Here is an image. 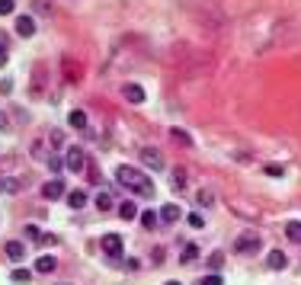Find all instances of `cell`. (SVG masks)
<instances>
[{"label": "cell", "mask_w": 301, "mask_h": 285, "mask_svg": "<svg viewBox=\"0 0 301 285\" xmlns=\"http://www.w3.org/2000/svg\"><path fill=\"white\" fill-rule=\"evenodd\" d=\"M115 180L122 183L125 189H131V193H138V196H154L151 176H144V173L135 170V167H119V170H115Z\"/></svg>", "instance_id": "6da1fadb"}, {"label": "cell", "mask_w": 301, "mask_h": 285, "mask_svg": "<svg viewBox=\"0 0 301 285\" xmlns=\"http://www.w3.org/2000/svg\"><path fill=\"white\" fill-rule=\"evenodd\" d=\"M64 167H67L71 173H83V167H87V154H83V148L71 145V148L64 151Z\"/></svg>", "instance_id": "7a4b0ae2"}, {"label": "cell", "mask_w": 301, "mask_h": 285, "mask_svg": "<svg viewBox=\"0 0 301 285\" xmlns=\"http://www.w3.org/2000/svg\"><path fill=\"white\" fill-rule=\"evenodd\" d=\"M234 250L237 253H257L260 250V237L257 234H240L234 241Z\"/></svg>", "instance_id": "3957f363"}, {"label": "cell", "mask_w": 301, "mask_h": 285, "mask_svg": "<svg viewBox=\"0 0 301 285\" xmlns=\"http://www.w3.org/2000/svg\"><path fill=\"white\" fill-rule=\"evenodd\" d=\"M100 247L106 250V256L119 259V253H122V237H119V234H106L103 241H100Z\"/></svg>", "instance_id": "277c9868"}, {"label": "cell", "mask_w": 301, "mask_h": 285, "mask_svg": "<svg viewBox=\"0 0 301 285\" xmlns=\"http://www.w3.org/2000/svg\"><path fill=\"white\" fill-rule=\"evenodd\" d=\"M141 160H144V167H151V170H160L164 167V157H160L157 148H144L141 151Z\"/></svg>", "instance_id": "5b68a950"}, {"label": "cell", "mask_w": 301, "mask_h": 285, "mask_svg": "<svg viewBox=\"0 0 301 285\" xmlns=\"http://www.w3.org/2000/svg\"><path fill=\"white\" fill-rule=\"evenodd\" d=\"M61 70H64V80H71V84L83 77V67L74 61V58H64V61H61Z\"/></svg>", "instance_id": "8992f818"}, {"label": "cell", "mask_w": 301, "mask_h": 285, "mask_svg": "<svg viewBox=\"0 0 301 285\" xmlns=\"http://www.w3.org/2000/svg\"><path fill=\"white\" fill-rule=\"evenodd\" d=\"M42 196H45L48 202H52V199H61V196H64V183H61V180L45 183V186H42Z\"/></svg>", "instance_id": "52a82bcc"}, {"label": "cell", "mask_w": 301, "mask_h": 285, "mask_svg": "<svg viewBox=\"0 0 301 285\" xmlns=\"http://www.w3.org/2000/svg\"><path fill=\"white\" fill-rule=\"evenodd\" d=\"M16 32L22 35V39H32V35H35V22H32V16H19V19H16Z\"/></svg>", "instance_id": "ba28073f"}, {"label": "cell", "mask_w": 301, "mask_h": 285, "mask_svg": "<svg viewBox=\"0 0 301 285\" xmlns=\"http://www.w3.org/2000/svg\"><path fill=\"white\" fill-rule=\"evenodd\" d=\"M179 215H183V211H179V205H173V202L160 208V221H164V224H176V221H179Z\"/></svg>", "instance_id": "9c48e42d"}, {"label": "cell", "mask_w": 301, "mask_h": 285, "mask_svg": "<svg viewBox=\"0 0 301 285\" xmlns=\"http://www.w3.org/2000/svg\"><path fill=\"white\" fill-rule=\"evenodd\" d=\"M266 266H269V269H285V266H288V256H285L282 250H269Z\"/></svg>", "instance_id": "30bf717a"}, {"label": "cell", "mask_w": 301, "mask_h": 285, "mask_svg": "<svg viewBox=\"0 0 301 285\" xmlns=\"http://www.w3.org/2000/svg\"><path fill=\"white\" fill-rule=\"evenodd\" d=\"M122 93H125V100H128V103H144V90H141L138 84H125Z\"/></svg>", "instance_id": "8fae6325"}, {"label": "cell", "mask_w": 301, "mask_h": 285, "mask_svg": "<svg viewBox=\"0 0 301 285\" xmlns=\"http://www.w3.org/2000/svg\"><path fill=\"white\" fill-rule=\"evenodd\" d=\"M7 256L10 259H22V256H26V244H22V241H10L7 244Z\"/></svg>", "instance_id": "7c38bea8"}, {"label": "cell", "mask_w": 301, "mask_h": 285, "mask_svg": "<svg viewBox=\"0 0 301 285\" xmlns=\"http://www.w3.org/2000/svg\"><path fill=\"white\" fill-rule=\"evenodd\" d=\"M93 205L100 208V211H109V208H112V196L106 193V189H100V193H96V199H93Z\"/></svg>", "instance_id": "4fadbf2b"}, {"label": "cell", "mask_w": 301, "mask_h": 285, "mask_svg": "<svg viewBox=\"0 0 301 285\" xmlns=\"http://www.w3.org/2000/svg\"><path fill=\"white\" fill-rule=\"evenodd\" d=\"M55 266H58L55 256H39L35 259V272H55Z\"/></svg>", "instance_id": "5bb4252c"}, {"label": "cell", "mask_w": 301, "mask_h": 285, "mask_svg": "<svg viewBox=\"0 0 301 285\" xmlns=\"http://www.w3.org/2000/svg\"><path fill=\"white\" fill-rule=\"evenodd\" d=\"M119 215H122L125 221H135L138 218V205L135 202H122V205H119Z\"/></svg>", "instance_id": "9a60e30c"}, {"label": "cell", "mask_w": 301, "mask_h": 285, "mask_svg": "<svg viewBox=\"0 0 301 285\" xmlns=\"http://www.w3.org/2000/svg\"><path fill=\"white\" fill-rule=\"evenodd\" d=\"M67 205H71V208H83V205H87V193H80V189L67 193Z\"/></svg>", "instance_id": "2e32d148"}, {"label": "cell", "mask_w": 301, "mask_h": 285, "mask_svg": "<svg viewBox=\"0 0 301 285\" xmlns=\"http://www.w3.org/2000/svg\"><path fill=\"white\" fill-rule=\"evenodd\" d=\"M10 282L26 285V282H32V272H29V269H13V272H10Z\"/></svg>", "instance_id": "e0dca14e"}, {"label": "cell", "mask_w": 301, "mask_h": 285, "mask_svg": "<svg viewBox=\"0 0 301 285\" xmlns=\"http://www.w3.org/2000/svg\"><path fill=\"white\" fill-rule=\"evenodd\" d=\"M67 122L74 125V128H87V112H80V109H74L67 115Z\"/></svg>", "instance_id": "ac0fdd59"}, {"label": "cell", "mask_w": 301, "mask_h": 285, "mask_svg": "<svg viewBox=\"0 0 301 285\" xmlns=\"http://www.w3.org/2000/svg\"><path fill=\"white\" fill-rule=\"evenodd\" d=\"M285 237L288 241H301V221H288L285 224Z\"/></svg>", "instance_id": "d6986e66"}, {"label": "cell", "mask_w": 301, "mask_h": 285, "mask_svg": "<svg viewBox=\"0 0 301 285\" xmlns=\"http://www.w3.org/2000/svg\"><path fill=\"white\" fill-rule=\"evenodd\" d=\"M170 138H173V141H179L183 148H192V138L183 132V128H170Z\"/></svg>", "instance_id": "ffe728a7"}, {"label": "cell", "mask_w": 301, "mask_h": 285, "mask_svg": "<svg viewBox=\"0 0 301 285\" xmlns=\"http://www.w3.org/2000/svg\"><path fill=\"white\" fill-rule=\"evenodd\" d=\"M196 256H199V247L196 244H186L183 247V263H196Z\"/></svg>", "instance_id": "44dd1931"}, {"label": "cell", "mask_w": 301, "mask_h": 285, "mask_svg": "<svg viewBox=\"0 0 301 285\" xmlns=\"http://www.w3.org/2000/svg\"><path fill=\"white\" fill-rule=\"evenodd\" d=\"M173 189H186V170L183 167L173 170Z\"/></svg>", "instance_id": "7402d4cb"}, {"label": "cell", "mask_w": 301, "mask_h": 285, "mask_svg": "<svg viewBox=\"0 0 301 285\" xmlns=\"http://www.w3.org/2000/svg\"><path fill=\"white\" fill-rule=\"evenodd\" d=\"M157 215H154V211H144V215H141V224H144V228H148V231H154V228H157Z\"/></svg>", "instance_id": "603a6c76"}, {"label": "cell", "mask_w": 301, "mask_h": 285, "mask_svg": "<svg viewBox=\"0 0 301 285\" xmlns=\"http://www.w3.org/2000/svg\"><path fill=\"white\" fill-rule=\"evenodd\" d=\"M196 202H199V205H205V208H209V205H215V196L209 193V189H202V193L196 196Z\"/></svg>", "instance_id": "cb8c5ba5"}, {"label": "cell", "mask_w": 301, "mask_h": 285, "mask_svg": "<svg viewBox=\"0 0 301 285\" xmlns=\"http://www.w3.org/2000/svg\"><path fill=\"white\" fill-rule=\"evenodd\" d=\"M221 263H224V253H221V250H215V253L209 256V266H212L215 272H218V269H221Z\"/></svg>", "instance_id": "d4e9b609"}, {"label": "cell", "mask_w": 301, "mask_h": 285, "mask_svg": "<svg viewBox=\"0 0 301 285\" xmlns=\"http://www.w3.org/2000/svg\"><path fill=\"white\" fill-rule=\"evenodd\" d=\"M45 160H48V170H55V173H58V170L64 167V160H61V157H55V154H48Z\"/></svg>", "instance_id": "484cf974"}, {"label": "cell", "mask_w": 301, "mask_h": 285, "mask_svg": "<svg viewBox=\"0 0 301 285\" xmlns=\"http://www.w3.org/2000/svg\"><path fill=\"white\" fill-rule=\"evenodd\" d=\"M48 141H52V148H64V132H52Z\"/></svg>", "instance_id": "4316f807"}, {"label": "cell", "mask_w": 301, "mask_h": 285, "mask_svg": "<svg viewBox=\"0 0 301 285\" xmlns=\"http://www.w3.org/2000/svg\"><path fill=\"white\" fill-rule=\"evenodd\" d=\"M202 224H205V218H202L199 211H192V215H189V228H202Z\"/></svg>", "instance_id": "83f0119b"}, {"label": "cell", "mask_w": 301, "mask_h": 285, "mask_svg": "<svg viewBox=\"0 0 301 285\" xmlns=\"http://www.w3.org/2000/svg\"><path fill=\"white\" fill-rule=\"evenodd\" d=\"M7 13H13V0H0V16H7Z\"/></svg>", "instance_id": "f1b7e54d"}, {"label": "cell", "mask_w": 301, "mask_h": 285, "mask_svg": "<svg viewBox=\"0 0 301 285\" xmlns=\"http://www.w3.org/2000/svg\"><path fill=\"white\" fill-rule=\"evenodd\" d=\"M4 189L7 193H19V180H4Z\"/></svg>", "instance_id": "f546056e"}, {"label": "cell", "mask_w": 301, "mask_h": 285, "mask_svg": "<svg viewBox=\"0 0 301 285\" xmlns=\"http://www.w3.org/2000/svg\"><path fill=\"white\" fill-rule=\"evenodd\" d=\"M202 285H221V276H218V272H212V276L202 279Z\"/></svg>", "instance_id": "4dcf8cb0"}, {"label": "cell", "mask_w": 301, "mask_h": 285, "mask_svg": "<svg viewBox=\"0 0 301 285\" xmlns=\"http://www.w3.org/2000/svg\"><path fill=\"white\" fill-rule=\"evenodd\" d=\"M26 234L32 237V241H39V237H42V231H39V228H35V224H29V228H26Z\"/></svg>", "instance_id": "1f68e13d"}, {"label": "cell", "mask_w": 301, "mask_h": 285, "mask_svg": "<svg viewBox=\"0 0 301 285\" xmlns=\"http://www.w3.org/2000/svg\"><path fill=\"white\" fill-rule=\"evenodd\" d=\"M13 90V80H0V93H10Z\"/></svg>", "instance_id": "d6a6232c"}, {"label": "cell", "mask_w": 301, "mask_h": 285, "mask_svg": "<svg viewBox=\"0 0 301 285\" xmlns=\"http://www.w3.org/2000/svg\"><path fill=\"white\" fill-rule=\"evenodd\" d=\"M10 128V118H7V112H0V132H7Z\"/></svg>", "instance_id": "836d02e7"}, {"label": "cell", "mask_w": 301, "mask_h": 285, "mask_svg": "<svg viewBox=\"0 0 301 285\" xmlns=\"http://www.w3.org/2000/svg\"><path fill=\"white\" fill-rule=\"evenodd\" d=\"M266 173H269V176H282V167H275V163H269V167H266Z\"/></svg>", "instance_id": "e575fe53"}, {"label": "cell", "mask_w": 301, "mask_h": 285, "mask_svg": "<svg viewBox=\"0 0 301 285\" xmlns=\"http://www.w3.org/2000/svg\"><path fill=\"white\" fill-rule=\"evenodd\" d=\"M7 42H10V39H7V32H0V49H4V52H7Z\"/></svg>", "instance_id": "d590c367"}, {"label": "cell", "mask_w": 301, "mask_h": 285, "mask_svg": "<svg viewBox=\"0 0 301 285\" xmlns=\"http://www.w3.org/2000/svg\"><path fill=\"white\" fill-rule=\"evenodd\" d=\"M4 64H7V52H4V49H0V67H4Z\"/></svg>", "instance_id": "8d00e7d4"}, {"label": "cell", "mask_w": 301, "mask_h": 285, "mask_svg": "<svg viewBox=\"0 0 301 285\" xmlns=\"http://www.w3.org/2000/svg\"><path fill=\"white\" fill-rule=\"evenodd\" d=\"M167 285H183V282H167Z\"/></svg>", "instance_id": "74e56055"}, {"label": "cell", "mask_w": 301, "mask_h": 285, "mask_svg": "<svg viewBox=\"0 0 301 285\" xmlns=\"http://www.w3.org/2000/svg\"><path fill=\"white\" fill-rule=\"evenodd\" d=\"M61 285H67V282H61Z\"/></svg>", "instance_id": "f35d334b"}]
</instances>
